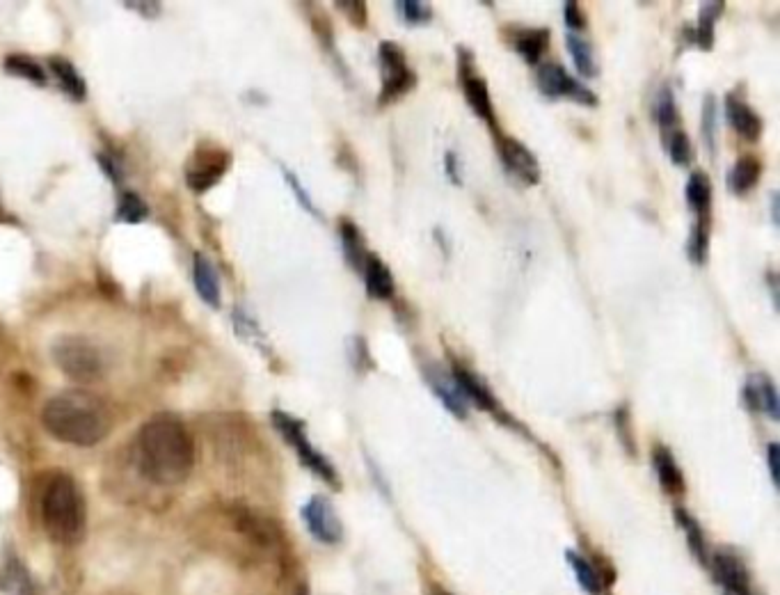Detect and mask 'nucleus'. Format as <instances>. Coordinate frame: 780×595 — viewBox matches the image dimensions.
I'll use <instances>...</instances> for the list:
<instances>
[{"label": "nucleus", "mask_w": 780, "mask_h": 595, "mask_svg": "<svg viewBox=\"0 0 780 595\" xmlns=\"http://www.w3.org/2000/svg\"><path fill=\"white\" fill-rule=\"evenodd\" d=\"M655 113H657L659 131H668V129H675V126H682L680 124V113H678V103H675L671 87H664L662 94H659Z\"/></svg>", "instance_id": "31"}, {"label": "nucleus", "mask_w": 780, "mask_h": 595, "mask_svg": "<svg viewBox=\"0 0 780 595\" xmlns=\"http://www.w3.org/2000/svg\"><path fill=\"white\" fill-rule=\"evenodd\" d=\"M778 454H780V447L776 442H771L767 447V460H769V474H771V481H774V486H778V481H780Z\"/></svg>", "instance_id": "40"}, {"label": "nucleus", "mask_w": 780, "mask_h": 595, "mask_svg": "<svg viewBox=\"0 0 780 595\" xmlns=\"http://www.w3.org/2000/svg\"><path fill=\"white\" fill-rule=\"evenodd\" d=\"M565 46H568V53L572 62L581 76L593 78L598 76V65H595V53H593V44L581 33H568L565 35Z\"/></svg>", "instance_id": "23"}, {"label": "nucleus", "mask_w": 780, "mask_h": 595, "mask_svg": "<svg viewBox=\"0 0 780 595\" xmlns=\"http://www.w3.org/2000/svg\"><path fill=\"white\" fill-rule=\"evenodd\" d=\"M497 147H499V156H501V165H504L506 172H511L513 177L520 181L524 186H536L540 181V165L538 158L533 156L529 147H524L520 140L508 138V136H499L497 138Z\"/></svg>", "instance_id": "10"}, {"label": "nucleus", "mask_w": 780, "mask_h": 595, "mask_svg": "<svg viewBox=\"0 0 780 595\" xmlns=\"http://www.w3.org/2000/svg\"><path fill=\"white\" fill-rule=\"evenodd\" d=\"M284 177H286V181H289V186L293 188V193H296V195H298V202H300L302 206H305V209H307L309 213H312V216H316V218H321V211H318V209H316V204L312 202V197H309V193H307V190H305V188H302V186H300V181H298V177H296V174H293V172H289V170H284Z\"/></svg>", "instance_id": "36"}, {"label": "nucleus", "mask_w": 780, "mask_h": 595, "mask_svg": "<svg viewBox=\"0 0 780 595\" xmlns=\"http://www.w3.org/2000/svg\"><path fill=\"white\" fill-rule=\"evenodd\" d=\"M547 44H549L547 28H527V30H520V33L513 37L515 51L520 53V58H524V62H529V65H538L547 49Z\"/></svg>", "instance_id": "20"}, {"label": "nucleus", "mask_w": 780, "mask_h": 595, "mask_svg": "<svg viewBox=\"0 0 780 595\" xmlns=\"http://www.w3.org/2000/svg\"><path fill=\"white\" fill-rule=\"evenodd\" d=\"M5 67L10 74L14 76H21V78H28V81H33L37 85H44L46 83V76H44V69L37 65L35 60L26 58V55H10V58L5 60Z\"/></svg>", "instance_id": "32"}, {"label": "nucleus", "mask_w": 780, "mask_h": 595, "mask_svg": "<svg viewBox=\"0 0 780 595\" xmlns=\"http://www.w3.org/2000/svg\"><path fill=\"white\" fill-rule=\"evenodd\" d=\"M563 19H565V26L570 28V33H581V30L586 28V14L577 3L563 5Z\"/></svg>", "instance_id": "35"}, {"label": "nucleus", "mask_w": 780, "mask_h": 595, "mask_svg": "<svg viewBox=\"0 0 780 595\" xmlns=\"http://www.w3.org/2000/svg\"><path fill=\"white\" fill-rule=\"evenodd\" d=\"M51 69L55 78H58L62 90H65L71 99L76 101H83L85 99V81L81 78V74H78L76 67L71 65L69 60L65 58H53L51 60Z\"/></svg>", "instance_id": "26"}, {"label": "nucleus", "mask_w": 780, "mask_h": 595, "mask_svg": "<svg viewBox=\"0 0 780 595\" xmlns=\"http://www.w3.org/2000/svg\"><path fill=\"white\" fill-rule=\"evenodd\" d=\"M714 131H716V124H714V97H707L705 99V110H703V133L710 145H714Z\"/></svg>", "instance_id": "39"}, {"label": "nucleus", "mask_w": 780, "mask_h": 595, "mask_svg": "<svg viewBox=\"0 0 780 595\" xmlns=\"http://www.w3.org/2000/svg\"><path fill=\"white\" fill-rule=\"evenodd\" d=\"M707 250H710V227H707V218H698L689 234L687 255L696 266H703L707 259Z\"/></svg>", "instance_id": "30"}, {"label": "nucleus", "mask_w": 780, "mask_h": 595, "mask_svg": "<svg viewBox=\"0 0 780 595\" xmlns=\"http://www.w3.org/2000/svg\"><path fill=\"white\" fill-rule=\"evenodd\" d=\"M726 595H730V593H726Z\"/></svg>", "instance_id": "43"}, {"label": "nucleus", "mask_w": 780, "mask_h": 595, "mask_svg": "<svg viewBox=\"0 0 780 595\" xmlns=\"http://www.w3.org/2000/svg\"><path fill=\"white\" fill-rule=\"evenodd\" d=\"M723 14V3H705L700 7V17H698V26H696V44L700 49L710 51L714 46V28L716 21L721 19Z\"/></svg>", "instance_id": "28"}, {"label": "nucleus", "mask_w": 780, "mask_h": 595, "mask_svg": "<svg viewBox=\"0 0 780 595\" xmlns=\"http://www.w3.org/2000/svg\"><path fill=\"white\" fill-rule=\"evenodd\" d=\"M42 522L53 543L76 545L85 534V502L76 481L67 474H55L42 495Z\"/></svg>", "instance_id": "3"}, {"label": "nucleus", "mask_w": 780, "mask_h": 595, "mask_svg": "<svg viewBox=\"0 0 780 595\" xmlns=\"http://www.w3.org/2000/svg\"><path fill=\"white\" fill-rule=\"evenodd\" d=\"M675 520H678V525L682 527L684 536H687L689 550L696 554V559H698L700 563H707L705 534H703V527L698 525V520H696L694 515H691V513L684 511V509H678V511H675Z\"/></svg>", "instance_id": "29"}, {"label": "nucleus", "mask_w": 780, "mask_h": 595, "mask_svg": "<svg viewBox=\"0 0 780 595\" xmlns=\"http://www.w3.org/2000/svg\"><path fill=\"white\" fill-rule=\"evenodd\" d=\"M662 140H664V149L666 154L671 156V161L680 168H687V165L694 161V147H691V140L687 136V131L682 126H675V129L662 131Z\"/></svg>", "instance_id": "25"}, {"label": "nucleus", "mask_w": 780, "mask_h": 595, "mask_svg": "<svg viewBox=\"0 0 780 595\" xmlns=\"http://www.w3.org/2000/svg\"><path fill=\"white\" fill-rule=\"evenodd\" d=\"M726 117L732 129L748 142H755L762 136L764 122L755 110L748 106L744 99H739L737 94H728L726 97Z\"/></svg>", "instance_id": "15"}, {"label": "nucleus", "mask_w": 780, "mask_h": 595, "mask_svg": "<svg viewBox=\"0 0 780 595\" xmlns=\"http://www.w3.org/2000/svg\"><path fill=\"white\" fill-rule=\"evenodd\" d=\"M444 168H447V177L453 181V184H460V170H458L456 154L447 152V158H444Z\"/></svg>", "instance_id": "41"}, {"label": "nucleus", "mask_w": 780, "mask_h": 595, "mask_svg": "<svg viewBox=\"0 0 780 595\" xmlns=\"http://www.w3.org/2000/svg\"><path fill=\"white\" fill-rule=\"evenodd\" d=\"M565 557H568L570 568L575 570V577H577L581 589H584L588 595H600L604 584H602V579H600L598 570H595L593 563H588L584 557H581V554L572 552V550L565 552Z\"/></svg>", "instance_id": "27"}, {"label": "nucleus", "mask_w": 780, "mask_h": 595, "mask_svg": "<svg viewBox=\"0 0 780 595\" xmlns=\"http://www.w3.org/2000/svg\"><path fill=\"white\" fill-rule=\"evenodd\" d=\"M229 165V156L222 149H200V154L193 156L188 170L186 181L195 193H204L211 186H216L222 179Z\"/></svg>", "instance_id": "11"}, {"label": "nucleus", "mask_w": 780, "mask_h": 595, "mask_svg": "<svg viewBox=\"0 0 780 595\" xmlns=\"http://www.w3.org/2000/svg\"><path fill=\"white\" fill-rule=\"evenodd\" d=\"M138 454L142 472L158 486H179L195 463L193 438L172 415H156L142 426Z\"/></svg>", "instance_id": "1"}, {"label": "nucleus", "mask_w": 780, "mask_h": 595, "mask_svg": "<svg viewBox=\"0 0 780 595\" xmlns=\"http://www.w3.org/2000/svg\"><path fill=\"white\" fill-rule=\"evenodd\" d=\"M53 362L76 383H97L106 374V360L97 346L85 337H60L51 348Z\"/></svg>", "instance_id": "4"}, {"label": "nucleus", "mask_w": 780, "mask_h": 595, "mask_svg": "<svg viewBox=\"0 0 780 595\" xmlns=\"http://www.w3.org/2000/svg\"><path fill=\"white\" fill-rule=\"evenodd\" d=\"M538 90L549 99H570L579 103V106H598V97L591 87L579 83L577 78L568 74V69L559 62H545L538 67L536 74Z\"/></svg>", "instance_id": "8"}, {"label": "nucleus", "mask_w": 780, "mask_h": 595, "mask_svg": "<svg viewBox=\"0 0 780 595\" xmlns=\"http://www.w3.org/2000/svg\"><path fill=\"white\" fill-rule=\"evenodd\" d=\"M616 428L620 433V440L627 447V451H634V442H632V431H630V412H627V406L616 410Z\"/></svg>", "instance_id": "37"}, {"label": "nucleus", "mask_w": 780, "mask_h": 595, "mask_svg": "<svg viewBox=\"0 0 780 595\" xmlns=\"http://www.w3.org/2000/svg\"><path fill=\"white\" fill-rule=\"evenodd\" d=\"M339 236H341V245H344V257L350 266L355 268L357 273L362 271L364 259L369 255V250L364 248V238L360 227L355 225L353 220H341L339 222Z\"/></svg>", "instance_id": "22"}, {"label": "nucleus", "mask_w": 780, "mask_h": 595, "mask_svg": "<svg viewBox=\"0 0 780 595\" xmlns=\"http://www.w3.org/2000/svg\"><path fill=\"white\" fill-rule=\"evenodd\" d=\"M42 424L55 440L74 447H94L106 440L113 426V415L99 396L83 390H71L53 396L42 410Z\"/></svg>", "instance_id": "2"}, {"label": "nucleus", "mask_w": 780, "mask_h": 595, "mask_svg": "<svg viewBox=\"0 0 780 595\" xmlns=\"http://www.w3.org/2000/svg\"><path fill=\"white\" fill-rule=\"evenodd\" d=\"M458 67H460V87H463V94L469 103V108L474 110L476 117L483 119V122L490 126V131L495 133V138H499L501 131H499V119L495 113V103H492V97H490L488 81H485V78L474 67V55L465 49H460Z\"/></svg>", "instance_id": "7"}, {"label": "nucleus", "mask_w": 780, "mask_h": 595, "mask_svg": "<svg viewBox=\"0 0 780 595\" xmlns=\"http://www.w3.org/2000/svg\"><path fill=\"white\" fill-rule=\"evenodd\" d=\"M762 174V165L755 156H742L728 172V188L735 195H746L758 186Z\"/></svg>", "instance_id": "19"}, {"label": "nucleus", "mask_w": 780, "mask_h": 595, "mask_svg": "<svg viewBox=\"0 0 780 595\" xmlns=\"http://www.w3.org/2000/svg\"><path fill=\"white\" fill-rule=\"evenodd\" d=\"M394 10L399 12V17L410 23V26H421V23H428L433 19V10L428 3H421V0H399L394 5Z\"/></svg>", "instance_id": "33"}, {"label": "nucleus", "mask_w": 780, "mask_h": 595, "mask_svg": "<svg viewBox=\"0 0 780 595\" xmlns=\"http://www.w3.org/2000/svg\"><path fill=\"white\" fill-rule=\"evenodd\" d=\"M193 277H195V287L197 293L204 303H209L211 307L220 305V284H218V275L213 271L211 261L204 255H195V264H193Z\"/></svg>", "instance_id": "21"}, {"label": "nucleus", "mask_w": 780, "mask_h": 595, "mask_svg": "<svg viewBox=\"0 0 780 595\" xmlns=\"http://www.w3.org/2000/svg\"><path fill=\"white\" fill-rule=\"evenodd\" d=\"M712 568L716 579L726 586L730 595H748L746 568L735 554H730L728 550H716L712 554Z\"/></svg>", "instance_id": "16"}, {"label": "nucleus", "mask_w": 780, "mask_h": 595, "mask_svg": "<svg viewBox=\"0 0 780 595\" xmlns=\"http://www.w3.org/2000/svg\"><path fill=\"white\" fill-rule=\"evenodd\" d=\"M771 213H774V216H771L774 218V222H778V195L776 193H771Z\"/></svg>", "instance_id": "42"}, {"label": "nucleus", "mask_w": 780, "mask_h": 595, "mask_svg": "<svg viewBox=\"0 0 780 595\" xmlns=\"http://www.w3.org/2000/svg\"><path fill=\"white\" fill-rule=\"evenodd\" d=\"M451 376H453V380H456V385L460 387V392H463L467 403H472V406H476L479 410L492 412V415L504 419V422H511V417H508L504 408L499 406L497 396L492 394L490 387L485 385L483 380L474 374V371L460 367V364H453Z\"/></svg>", "instance_id": "12"}, {"label": "nucleus", "mask_w": 780, "mask_h": 595, "mask_svg": "<svg viewBox=\"0 0 780 595\" xmlns=\"http://www.w3.org/2000/svg\"><path fill=\"white\" fill-rule=\"evenodd\" d=\"M302 520H305L309 534L325 545L339 543L341 536H344V527H341L337 511H334L330 499L323 495H314L302 506Z\"/></svg>", "instance_id": "9"}, {"label": "nucleus", "mask_w": 780, "mask_h": 595, "mask_svg": "<svg viewBox=\"0 0 780 595\" xmlns=\"http://www.w3.org/2000/svg\"><path fill=\"white\" fill-rule=\"evenodd\" d=\"M273 424L277 431L282 433V438L296 449V454L300 458V463L312 470L318 479H323L325 483H330L332 488H339V474L334 470V465L325 458L321 451H318L312 442L307 438L305 424L296 419L293 415H286V412H273Z\"/></svg>", "instance_id": "5"}, {"label": "nucleus", "mask_w": 780, "mask_h": 595, "mask_svg": "<svg viewBox=\"0 0 780 595\" xmlns=\"http://www.w3.org/2000/svg\"><path fill=\"white\" fill-rule=\"evenodd\" d=\"M652 465H655L659 486L664 488V493L671 497H682L684 490H687V483H684V474L671 451L666 447H657L652 451Z\"/></svg>", "instance_id": "18"}, {"label": "nucleus", "mask_w": 780, "mask_h": 595, "mask_svg": "<svg viewBox=\"0 0 780 595\" xmlns=\"http://www.w3.org/2000/svg\"><path fill=\"white\" fill-rule=\"evenodd\" d=\"M426 383L431 385V390L435 392L437 399L442 401V406L447 408L451 415H456L458 419L467 417V399L460 392V387L453 380L451 371L442 369V367H428L426 369Z\"/></svg>", "instance_id": "14"}, {"label": "nucleus", "mask_w": 780, "mask_h": 595, "mask_svg": "<svg viewBox=\"0 0 780 595\" xmlns=\"http://www.w3.org/2000/svg\"><path fill=\"white\" fill-rule=\"evenodd\" d=\"M742 396H744V403L748 406V410L764 412V415H769L771 419H774V422L780 417V399H778L776 385L767 374L748 376L746 383H744Z\"/></svg>", "instance_id": "13"}, {"label": "nucleus", "mask_w": 780, "mask_h": 595, "mask_svg": "<svg viewBox=\"0 0 780 595\" xmlns=\"http://www.w3.org/2000/svg\"><path fill=\"white\" fill-rule=\"evenodd\" d=\"M149 216L147 204L135 193H124L117 204V220L122 222H140Z\"/></svg>", "instance_id": "34"}, {"label": "nucleus", "mask_w": 780, "mask_h": 595, "mask_svg": "<svg viewBox=\"0 0 780 595\" xmlns=\"http://www.w3.org/2000/svg\"><path fill=\"white\" fill-rule=\"evenodd\" d=\"M378 62L382 76L378 103L380 106H389V103L399 101L417 85V74L410 69L401 46L394 42H382L378 46Z\"/></svg>", "instance_id": "6"}, {"label": "nucleus", "mask_w": 780, "mask_h": 595, "mask_svg": "<svg viewBox=\"0 0 780 595\" xmlns=\"http://www.w3.org/2000/svg\"><path fill=\"white\" fill-rule=\"evenodd\" d=\"M362 275H364V284H366V293L376 300H392L396 293V282L392 277V271L389 266L376 255H366L364 266H362Z\"/></svg>", "instance_id": "17"}, {"label": "nucleus", "mask_w": 780, "mask_h": 595, "mask_svg": "<svg viewBox=\"0 0 780 595\" xmlns=\"http://www.w3.org/2000/svg\"><path fill=\"white\" fill-rule=\"evenodd\" d=\"M684 195H687V204L691 206V211H694L698 218H707V211H710L712 204L710 177L703 172L691 174L687 186H684Z\"/></svg>", "instance_id": "24"}, {"label": "nucleus", "mask_w": 780, "mask_h": 595, "mask_svg": "<svg viewBox=\"0 0 780 595\" xmlns=\"http://www.w3.org/2000/svg\"><path fill=\"white\" fill-rule=\"evenodd\" d=\"M341 12H348L346 17L355 23V26H366V3L362 0H350V3H337Z\"/></svg>", "instance_id": "38"}]
</instances>
